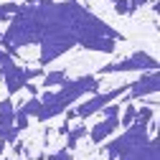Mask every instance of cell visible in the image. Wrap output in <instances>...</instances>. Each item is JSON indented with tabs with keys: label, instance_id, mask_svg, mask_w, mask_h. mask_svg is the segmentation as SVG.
<instances>
[{
	"label": "cell",
	"instance_id": "13",
	"mask_svg": "<svg viewBox=\"0 0 160 160\" xmlns=\"http://www.w3.org/2000/svg\"><path fill=\"white\" fill-rule=\"evenodd\" d=\"M148 3H150V0H130V5H132V13H135L137 8H145Z\"/></svg>",
	"mask_w": 160,
	"mask_h": 160
},
{
	"label": "cell",
	"instance_id": "10",
	"mask_svg": "<svg viewBox=\"0 0 160 160\" xmlns=\"http://www.w3.org/2000/svg\"><path fill=\"white\" fill-rule=\"evenodd\" d=\"M87 127L84 125H79V127H74V130H69V137H66V150H74L76 145H79V140L82 137H87Z\"/></svg>",
	"mask_w": 160,
	"mask_h": 160
},
{
	"label": "cell",
	"instance_id": "5",
	"mask_svg": "<svg viewBox=\"0 0 160 160\" xmlns=\"http://www.w3.org/2000/svg\"><path fill=\"white\" fill-rule=\"evenodd\" d=\"M158 69V58L152 53H145V51H135L130 53L127 58H119L114 64H104L102 69L97 71V76H107V74H127V71H155Z\"/></svg>",
	"mask_w": 160,
	"mask_h": 160
},
{
	"label": "cell",
	"instance_id": "7",
	"mask_svg": "<svg viewBox=\"0 0 160 160\" xmlns=\"http://www.w3.org/2000/svg\"><path fill=\"white\" fill-rule=\"evenodd\" d=\"M160 89V76H158V69L155 71H142L135 82H130V89H127V102L132 99H145V97H155Z\"/></svg>",
	"mask_w": 160,
	"mask_h": 160
},
{
	"label": "cell",
	"instance_id": "2",
	"mask_svg": "<svg viewBox=\"0 0 160 160\" xmlns=\"http://www.w3.org/2000/svg\"><path fill=\"white\" fill-rule=\"evenodd\" d=\"M99 76L97 74H84L76 79H66L56 92H43L38 97V112L36 119L38 122H48V119L58 117L61 112H66L71 104H76L84 94H94L99 92Z\"/></svg>",
	"mask_w": 160,
	"mask_h": 160
},
{
	"label": "cell",
	"instance_id": "12",
	"mask_svg": "<svg viewBox=\"0 0 160 160\" xmlns=\"http://www.w3.org/2000/svg\"><path fill=\"white\" fill-rule=\"evenodd\" d=\"M46 160H74V155H71V150H58V152L48 155Z\"/></svg>",
	"mask_w": 160,
	"mask_h": 160
},
{
	"label": "cell",
	"instance_id": "3",
	"mask_svg": "<svg viewBox=\"0 0 160 160\" xmlns=\"http://www.w3.org/2000/svg\"><path fill=\"white\" fill-rule=\"evenodd\" d=\"M0 69H3V82H5L8 94L21 92L28 82L43 76V69H26V66H21V64H18L8 51H3V48H0Z\"/></svg>",
	"mask_w": 160,
	"mask_h": 160
},
{
	"label": "cell",
	"instance_id": "8",
	"mask_svg": "<svg viewBox=\"0 0 160 160\" xmlns=\"http://www.w3.org/2000/svg\"><path fill=\"white\" fill-rule=\"evenodd\" d=\"M114 160H158V145H155V140H145L142 145H137L122 155H117Z\"/></svg>",
	"mask_w": 160,
	"mask_h": 160
},
{
	"label": "cell",
	"instance_id": "1",
	"mask_svg": "<svg viewBox=\"0 0 160 160\" xmlns=\"http://www.w3.org/2000/svg\"><path fill=\"white\" fill-rule=\"evenodd\" d=\"M117 41H122V33L99 21L76 0H36L33 5H21L13 13L8 31L0 38V48L15 56L21 46L38 43V64L48 66L76 43L89 51L112 53Z\"/></svg>",
	"mask_w": 160,
	"mask_h": 160
},
{
	"label": "cell",
	"instance_id": "14",
	"mask_svg": "<svg viewBox=\"0 0 160 160\" xmlns=\"http://www.w3.org/2000/svg\"><path fill=\"white\" fill-rule=\"evenodd\" d=\"M5 152V142H3V140H0V155H3Z\"/></svg>",
	"mask_w": 160,
	"mask_h": 160
},
{
	"label": "cell",
	"instance_id": "6",
	"mask_svg": "<svg viewBox=\"0 0 160 160\" xmlns=\"http://www.w3.org/2000/svg\"><path fill=\"white\" fill-rule=\"evenodd\" d=\"M119 112H122V102L107 104V109H102V119L87 132L89 140H92V145H102L104 140L112 137V132L119 127Z\"/></svg>",
	"mask_w": 160,
	"mask_h": 160
},
{
	"label": "cell",
	"instance_id": "9",
	"mask_svg": "<svg viewBox=\"0 0 160 160\" xmlns=\"http://www.w3.org/2000/svg\"><path fill=\"white\" fill-rule=\"evenodd\" d=\"M43 82H41V87H46V89H53V87H61L66 79H69V74H66V69H56V71H48V74H43L41 76Z\"/></svg>",
	"mask_w": 160,
	"mask_h": 160
},
{
	"label": "cell",
	"instance_id": "11",
	"mask_svg": "<svg viewBox=\"0 0 160 160\" xmlns=\"http://www.w3.org/2000/svg\"><path fill=\"white\" fill-rule=\"evenodd\" d=\"M112 8L117 15H132V5H130V0H109Z\"/></svg>",
	"mask_w": 160,
	"mask_h": 160
},
{
	"label": "cell",
	"instance_id": "4",
	"mask_svg": "<svg viewBox=\"0 0 160 160\" xmlns=\"http://www.w3.org/2000/svg\"><path fill=\"white\" fill-rule=\"evenodd\" d=\"M127 89H130V82L119 84V87H114V89H107V92H94V94H89V99H87V102H82V104H76L74 109H69V112H66V119H71V117L89 119L92 114L102 112L107 104H112L114 99L125 97V94H127Z\"/></svg>",
	"mask_w": 160,
	"mask_h": 160
},
{
	"label": "cell",
	"instance_id": "15",
	"mask_svg": "<svg viewBox=\"0 0 160 160\" xmlns=\"http://www.w3.org/2000/svg\"><path fill=\"white\" fill-rule=\"evenodd\" d=\"M0 79H3V69H0Z\"/></svg>",
	"mask_w": 160,
	"mask_h": 160
}]
</instances>
